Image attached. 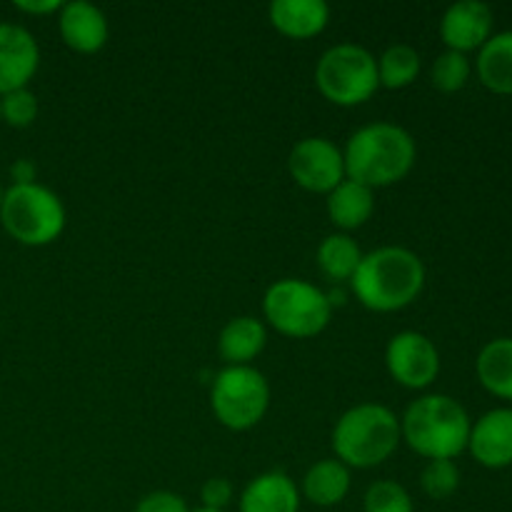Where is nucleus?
I'll return each mask as SVG.
<instances>
[{"instance_id": "1a4fd4ad", "label": "nucleus", "mask_w": 512, "mask_h": 512, "mask_svg": "<svg viewBox=\"0 0 512 512\" xmlns=\"http://www.w3.org/2000/svg\"><path fill=\"white\" fill-rule=\"evenodd\" d=\"M385 368L390 378L408 390H425L438 380L440 353L428 335L403 330L385 348Z\"/></svg>"}, {"instance_id": "6e6552de", "label": "nucleus", "mask_w": 512, "mask_h": 512, "mask_svg": "<svg viewBox=\"0 0 512 512\" xmlns=\"http://www.w3.org/2000/svg\"><path fill=\"white\" fill-rule=\"evenodd\" d=\"M210 408L228 430L255 428L270 408L268 378L253 365H228L210 385Z\"/></svg>"}, {"instance_id": "4468645a", "label": "nucleus", "mask_w": 512, "mask_h": 512, "mask_svg": "<svg viewBox=\"0 0 512 512\" xmlns=\"http://www.w3.org/2000/svg\"><path fill=\"white\" fill-rule=\"evenodd\" d=\"M58 28L60 38L75 53H98L108 43V18L98 5L88 3V0H73V3H63L58 10Z\"/></svg>"}, {"instance_id": "c85d7f7f", "label": "nucleus", "mask_w": 512, "mask_h": 512, "mask_svg": "<svg viewBox=\"0 0 512 512\" xmlns=\"http://www.w3.org/2000/svg\"><path fill=\"white\" fill-rule=\"evenodd\" d=\"M233 495V483L228 478H210L200 488V500H203V508L208 510H225L233 503Z\"/></svg>"}, {"instance_id": "dca6fc26", "label": "nucleus", "mask_w": 512, "mask_h": 512, "mask_svg": "<svg viewBox=\"0 0 512 512\" xmlns=\"http://www.w3.org/2000/svg\"><path fill=\"white\" fill-rule=\"evenodd\" d=\"M268 18L285 38L308 40L328 28L330 8L325 0H275L268 8Z\"/></svg>"}, {"instance_id": "c756f323", "label": "nucleus", "mask_w": 512, "mask_h": 512, "mask_svg": "<svg viewBox=\"0 0 512 512\" xmlns=\"http://www.w3.org/2000/svg\"><path fill=\"white\" fill-rule=\"evenodd\" d=\"M13 8L28 15H50L58 13L63 8V3L60 0H15Z\"/></svg>"}, {"instance_id": "393cba45", "label": "nucleus", "mask_w": 512, "mask_h": 512, "mask_svg": "<svg viewBox=\"0 0 512 512\" xmlns=\"http://www.w3.org/2000/svg\"><path fill=\"white\" fill-rule=\"evenodd\" d=\"M420 488L433 500L453 498L460 488V470L455 460H428L420 473Z\"/></svg>"}, {"instance_id": "aec40b11", "label": "nucleus", "mask_w": 512, "mask_h": 512, "mask_svg": "<svg viewBox=\"0 0 512 512\" xmlns=\"http://www.w3.org/2000/svg\"><path fill=\"white\" fill-rule=\"evenodd\" d=\"M478 78L490 93L512 95V30L490 35L475 60Z\"/></svg>"}, {"instance_id": "a211bd4d", "label": "nucleus", "mask_w": 512, "mask_h": 512, "mask_svg": "<svg viewBox=\"0 0 512 512\" xmlns=\"http://www.w3.org/2000/svg\"><path fill=\"white\" fill-rule=\"evenodd\" d=\"M268 345V330L263 320L240 315L225 323L218 338V353L228 365H250Z\"/></svg>"}, {"instance_id": "423d86ee", "label": "nucleus", "mask_w": 512, "mask_h": 512, "mask_svg": "<svg viewBox=\"0 0 512 512\" xmlns=\"http://www.w3.org/2000/svg\"><path fill=\"white\" fill-rule=\"evenodd\" d=\"M263 315L270 328L293 340L323 333L333 315L328 293L300 278H283L265 290Z\"/></svg>"}, {"instance_id": "20e7f679", "label": "nucleus", "mask_w": 512, "mask_h": 512, "mask_svg": "<svg viewBox=\"0 0 512 512\" xmlns=\"http://www.w3.org/2000/svg\"><path fill=\"white\" fill-rule=\"evenodd\" d=\"M400 418L380 403H360L345 410L333 428L335 458L348 468L383 465L400 445Z\"/></svg>"}, {"instance_id": "39448f33", "label": "nucleus", "mask_w": 512, "mask_h": 512, "mask_svg": "<svg viewBox=\"0 0 512 512\" xmlns=\"http://www.w3.org/2000/svg\"><path fill=\"white\" fill-rule=\"evenodd\" d=\"M65 205L58 195L40 183L10 185L3 195L0 223L20 245L43 248L55 243L65 230Z\"/></svg>"}, {"instance_id": "473e14b6", "label": "nucleus", "mask_w": 512, "mask_h": 512, "mask_svg": "<svg viewBox=\"0 0 512 512\" xmlns=\"http://www.w3.org/2000/svg\"><path fill=\"white\" fill-rule=\"evenodd\" d=\"M3 195H5V190L0 188V208H3Z\"/></svg>"}, {"instance_id": "2f4dec72", "label": "nucleus", "mask_w": 512, "mask_h": 512, "mask_svg": "<svg viewBox=\"0 0 512 512\" xmlns=\"http://www.w3.org/2000/svg\"><path fill=\"white\" fill-rule=\"evenodd\" d=\"M190 512H228V510H208V508H198V510H190Z\"/></svg>"}, {"instance_id": "f03ea898", "label": "nucleus", "mask_w": 512, "mask_h": 512, "mask_svg": "<svg viewBox=\"0 0 512 512\" xmlns=\"http://www.w3.org/2000/svg\"><path fill=\"white\" fill-rule=\"evenodd\" d=\"M345 175L370 190L400 183L413 170L418 148L413 135L395 123H370L350 135L343 150Z\"/></svg>"}, {"instance_id": "5701e85b", "label": "nucleus", "mask_w": 512, "mask_h": 512, "mask_svg": "<svg viewBox=\"0 0 512 512\" xmlns=\"http://www.w3.org/2000/svg\"><path fill=\"white\" fill-rule=\"evenodd\" d=\"M420 75V53L413 45L395 43L385 48L378 58V80L380 88L403 90L415 83Z\"/></svg>"}, {"instance_id": "7ed1b4c3", "label": "nucleus", "mask_w": 512, "mask_h": 512, "mask_svg": "<svg viewBox=\"0 0 512 512\" xmlns=\"http://www.w3.org/2000/svg\"><path fill=\"white\" fill-rule=\"evenodd\" d=\"M473 420L450 395L430 393L413 400L400 418V438L425 460H455L468 450Z\"/></svg>"}, {"instance_id": "f3484780", "label": "nucleus", "mask_w": 512, "mask_h": 512, "mask_svg": "<svg viewBox=\"0 0 512 512\" xmlns=\"http://www.w3.org/2000/svg\"><path fill=\"white\" fill-rule=\"evenodd\" d=\"M325 208H328V218L335 228L340 230H358L373 218L375 213V190L368 185L355 183V180L345 178L335 190L325 195Z\"/></svg>"}, {"instance_id": "412c9836", "label": "nucleus", "mask_w": 512, "mask_h": 512, "mask_svg": "<svg viewBox=\"0 0 512 512\" xmlns=\"http://www.w3.org/2000/svg\"><path fill=\"white\" fill-rule=\"evenodd\" d=\"M480 385L490 395L512 403V338H495L475 360Z\"/></svg>"}, {"instance_id": "f8f14e48", "label": "nucleus", "mask_w": 512, "mask_h": 512, "mask_svg": "<svg viewBox=\"0 0 512 512\" xmlns=\"http://www.w3.org/2000/svg\"><path fill=\"white\" fill-rule=\"evenodd\" d=\"M493 35V10L480 0H460L445 10L440 20V38L455 53L480 50Z\"/></svg>"}, {"instance_id": "ddd939ff", "label": "nucleus", "mask_w": 512, "mask_h": 512, "mask_svg": "<svg viewBox=\"0 0 512 512\" xmlns=\"http://www.w3.org/2000/svg\"><path fill=\"white\" fill-rule=\"evenodd\" d=\"M468 450L483 468L503 470L512 465V408H495L480 415L470 428Z\"/></svg>"}, {"instance_id": "2eb2a0df", "label": "nucleus", "mask_w": 512, "mask_h": 512, "mask_svg": "<svg viewBox=\"0 0 512 512\" xmlns=\"http://www.w3.org/2000/svg\"><path fill=\"white\" fill-rule=\"evenodd\" d=\"M240 512H300V490L283 470H268L245 485L238 500Z\"/></svg>"}, {"instance_id": "cd10ccee", "label": "nucleus", "mask_w": 512, "mask_h": 512, "mask_svg": "<svg viewBox=\"0 0 512 512\" xmlns=\"http://www.w3.org/2000/svg\"><path fill=\"white\" fill-rule=\"evenodd\" d=\"M133 512H190L185 498L170 490H153V493L143 495L135 505Z\"/></svg>"}, {"instance_id": "a878e982", "label": "nucleus", "mask_w": 512, "mask_h": 512, "mask_svg": "<svg viewBox=\"0 0 512 512\" xmlns=\"http://www.w3.org/2000/svg\"><path fill=\"white\" fill-rule=\"evenodd\" d=\"M365 512H415V503L408 490L395 480H378L365 490Z\"/></svg>"}, {"instance_id": "b1692460", "label": "nucleus", "mask_w": 512, "mask_h": 512, "mask_svg": "<svg viewBox=\"0 0 512 512\" xmlns=\"http://www.w3.org/2000/svg\"><path fill=\"white\" fill-rule=\"evenodd\" d=\"M473 65H470L468 55L455 53V50H445L435 58L433 70H430V80L440 93H458L468 85Z\"/></svg>"}, {"instance_id": "f257e3e1", "label": "nucleus", "mask_w": 512, "mask_h": 512, "mask_svg": "<svg viewBox=\"0 0 512 512\" xmlns=\"http://www.w3.org/2000/svg\"><path fill=\"white\" fill-rule=\"evenodd\" d=\"M355 298L373 313H395L420 298L425 288V265L413 250L383 245L363 255L350 278Z\"/></svg>"}, {"instance_id": "7c9ffc66", "label": "nucleus", "mask_w": 512, "mask_h": 512, "mask_svg": "<svg viewBox=\"0 0 512 512\" xmlns=\"http://www.w3.org/2000/svg\"><path fill=\"white\" fill-rule=\"evenodd\" d=\"M10 175H13V185L35 183V165L30 160H15V165L10 168Z\"/></svg>"}, {"instance_id": "bb28decb", "label": "nucleus", "mask_w": 512, "mask_h": 512, "mask_svg": "<svg viewBox=\"0 0 512 512\" xmlns=\"http://www.w3.org/2000/svg\"><path fill=\"white\" fill-rule=\"evenodd\" d=\"M35 118H38V98L30 88L0 95V120H5L10 128H28Z\"/></svg>"}, {"instance_id": "6ab92c4d", "label": "nucleus", "mask_w": 512, "mask_h": 512, "mask_svg": "<svg viewBox=\"0 0 512 512\" xmlns=\"http://www.w3.org/2000/svg\"><path fill=\"white\" fill-rule=\"evenodd\" d=\"M350 493V468L338 458H328L315 463L303 478V495L308 503L318 508L340 505Z\"/></svg>"}, {"instance_id": "4be33fe9", "label": "nucleus", "mask_w": 512, "mask_h": 512, "mask_svg": "<svg viewBox=\"0 0 512 512\" xmlns=\"http://www.w3.org/2000/svg\"><path fill=\"white\" fill-rule=\"evenodd\" d=\"M360 260H363V253L348 233H333L318 245L320 273L333 283H345V280L350 283Z\"/></svg>"}, {"instance_id": "9b49d317", "label": "nucleus", "mask_w": 512, "mask_h": 512, "mask_svg": "<svg viewBox=\"0 0 512 512\" xmlns=\"http://www.w3.org/2000/svg\"><path fill=\"white\" fill-rule=\"evenodd\" d=\"M40 48L23 25L0 23V95L28 88L38 73Z\"/></svg>"}, {"instance_id": "0eeeda50", "label": "nucleus", "mask_w": 512, "mask_h": 512, "mask_svg": "<svg viewBox=\"0 0 512 512\" xmlns=\"http://www.w3.org/2000/svg\"><path fill=\"white\" fill-rule=\"evenodd\" d=\"M315 85L325 100L343 108L363 105L378 93V58L355 43H338L320 55Z\"/></svg>"}, {"instance_id": "9d476101", "label": "nucleus", "mask_w": 512, "mask_h": 512, "mask_svg": "<svg viewBox=\"0 0 512 512\" xmlns=\"http://www.w3.org/2000/svg\"><path fill=\"white\" fill-rule=\"evenodd\" d=\"M290 178L308 193L328 195L338 188L345 175L343 150L328 138H303L288 155Z\"/></svg>"}]
</instances>
